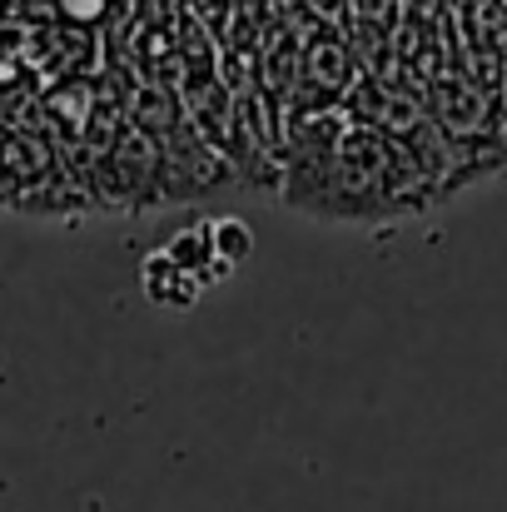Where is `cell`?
<instances>
[{
  "label": "cell",
  "instance_id": "1",
  "mask_svg": "<svg viewBox=\"0 0 507 512\" xmlns=\"http://www.w3.org/2000/svg\"><path fill=\"white\" fill-rule=\"evenodd\" d=\"M353 85H358V60H353V45L343 40V30L338 25H309L289 110H343Z\"/></svg>",
  "mask_w": 507,
  "mask_h": 512
},
{
  "label": "cell",
  "instance_id": "5",
  "mask_svg": "<svg viewBox=\"0 0 507 512\" xmlns=\"http://www.w3.org/2000/svg\"><path fill=\"white\" fill-rule=\"evenodd\" d=\"M403 0H348V20L353 25H373V30H393Z\"/></svg>",
  "mask_w": 507,
  "mask_h": 512
},
{
  "label": "cell",
  "instance_id": "2",
  "mask_svg": "<svg viewBox=\"0 0 507 512\" xmlns=\"http://www.w3.org/2000/svg\"><path fill=\"white\" fill-rule=\"evenodd\" d=\"M165 259L169 264H179L189 279H199V289L204 284H214V279H224L229 269L214 259V244H209V224H184V229H174L165 239Z\"/></svg>",
  "mask_w": 507,
  "mask_h": 512
},
{
  "label": "cell",
  "instance_id": "7",
  "mask_svg": "<svg viewBox=\"0 0 507 512\" xmlns=\"http://www.w3.org/2000/svg\"><path fill=\"white\" fill-rule=\"evenodd\" d=\"M398 15L408 25H443V0H403Z\"/></svg>",
  "mask_w": 507,
  "mask_h": 512
},
{
  "label": "cell",
  "instance_id": "4",
  "mask_svg": "<svg viewBox=\"0 0 507 512\" xmlns=\"http://www.w3.org/2000/svg\"><path fill=\"white\" fill-rule=\"evenodd\" d=\"M209 244H214V259L224 269H239L254 254V229L239 214H219V219H209Z\"/></svg>",
  "mask_w": 507,
  "mask_h": 512
},
{
  "label": "cell",
  "instance_id": "3",
  "mask_svg": "<svg viewBox=\"0 0 507 512\" xmlns=\"http://www.w3.org/2000/svg\"><path fill=\"white\" fill-rule=\"evenodd\" d=\"M140 284H145L150 304H165V309H189V304L204 294V289H199V279H189L179 264H169L165 249L145 254V264H140Z\"/></svg>",
  "mask_w": 507,
  "mask_h": 512
},
{
  "label": "cell",
  "instance_id": "6",
  "mask_svg": "<svg viewBox=\"0 0 507 512\" xmlns=\"http://www.w3.org/2000/svg\"><path fill=\"white\" fill-rule=\"evenodd\" d=\"M110 10H115V0H55V15H60V20H70L75 30H80V25H85V30H90V25H100Z\"/></svg>",
  "mask_w": 507,
  "mask_h": 512
}]
</instances>
